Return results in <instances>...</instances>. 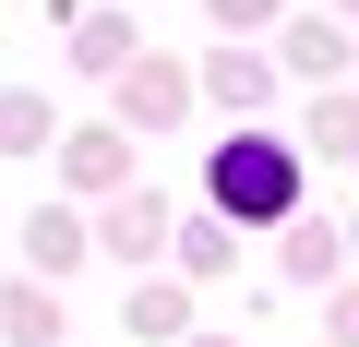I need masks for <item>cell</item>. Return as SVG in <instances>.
Returning a JSON list of instances; mask_svg holds the SVG:
<instances>
[{
    "mask_svg": "<svg viewBox=\"0 0 359 347\" xmlns=\"http://www.w3.org/2000/svg\"><path fill=\"white\" fill-rule=\"evenodd\" d=\"M204 204L240 216V228H287V216H299V144L264 132V120H240V132L204 156Z\"/></svg>",
    "mask_w": 359,
    "mask_h": 347,
    "instance_id": "obj_1",
    "label": "cell"
},
{
    "mask_svg": "<svg viewBox=\"0 0 359 347\" xmlns=\"http://www.w3.org/2000/svg\"><path fill=\"white\" fill-rule=\"evenodd\" d=\"M108 84H120V132H180L192 120V60H144L132 48Z\"/></svg>",
    "mask_w": 359,
    "mask_h": 347,
    "instance_id": "obj_2",
    "label": "cell"
},
{
    "mask_svg": "<svg viewBox=\"0 0 359 347\" xmlns=\"http://www.w3.org/2000/svg\"><path fill=\"white\" fill-rule=\"evenodd\" d=\"M168 228H180V204L144 180V192H120V204L96 216V252H108V264H156V252H168Z\"/></svg>",
    "mask_w": 359,
    "mask_h": 347,
    "instance_id": "obj_3",
    "label": "cell"
},
{
    "mask_svg": "<svg viewBox=\"0 0 359 347\" xmlns=\"http://www.w3.org/2000/svg\"><path fill=\"white\" fill-rule=\"evenodd\" d=\"M192 96H216V108H264V96H276V60L228 36V48H204V60H192Z\"/></svg>",
    "mask_w": 359,
    "mask_h": 347,
    "instance_id": "obj_4",
    "label": "cell"
},
{
    "mask_svg": "<svg viewBox=\"0 0 359 347\" xmlns=\"http://www.w3.org/2000/svg\"><path fill=\"white\" fill-rule=\"evenodd\" d=\"M276 72H299V84H347V25H335V13H299V25L276 36Z\"/></svg>",
    "mask_w": 359,
    "mask_h": 347,
    "instance_id": "obj_5",
    "label": "cell"
},
{
    "mask_svg": "<svg viewBox=\"0 0 359 347\" xmlns=\"http://www.w3.org/2000/svg\"><path fill=\"white\" fill-rule=\"evenodd\" d=\"M60 180H72V192H120V180H132V132H120V120L72 132V144H60Z\"/></svg>",
    "mask_w": 359,
    "mask_h": 347,
    "instance_id": "obj_6",
    "label": "cell"
},
{
    "mask_svg": "<svg viewBox=\"0 0 359 347\" xmlns=\"http://www.w3.org/2000/svg\"><path fill=\"white\" fill-rule=\"evenodd\" d=\"M120 335H132V347H180V335H192V287H168V275H144V287L120 299Z\"/></svg>",
    "mask_w": 359,
    "mask_h": 347,
    "instance_id": "obj_7",
    "label": "cell"
},
{
    "mask_svg": "<svg viewBox=\"0 0 359 347\" xmlns=\"http://www.w3.org/2000/svg\"><path fill=\"white\" fill-rule=\"evenodd\" d=\"M84 252H96V228H84V216H60V204H36V216H25V275H48V287H60Z\"/></svg>",
    "mask_w": 359,
    "mask_h": 347,
    "instance_id": "obj_8",
    "label": "cell"
},
{
    "mask_svg": "<svg viewBox=\"0 0 359 347\" xmlns=\"http://www.w3.org/2000/svg\"><path fill=\"white\" fill-rule=\"evenodd\" d=\"M299 156H323V168L359 156V96H347V84H311V108H299Z\"/></svg>",
    "mask_w": 359,
    "mask_h": 347,
    "instance_id": "obj_9",
    "label": "cell"
},
{
    "mask_svg": "<svg viewBox=\"0 0 359 347\" xmlns=\"http://www.w3.org/2000/svg\"><path fill=\"white\" fill-rule=\"evenodd\" d=\"M0 335H13V347H60V287L48 275H13V287H0Z\"/></svg>",
    "mask_w": 359,
    "mask_h": 347,
    "instance_id": "obj_10",
    "label": "cell"
},
{
    "mask_svg": "<svg viewBox=\"0 0 359 347\" xmlns=\"http://www.w3.org/2000/svg\"><path fill=\"white\" fill-rule=\"evenodd\" d=\"M48 132H60V120H48L36 84H0V156H48Z\"/></svg>",
    "mask_w": 359,
    "mask_h": 347,
    "instance_id": "obj_11",
    "label": "cell"
},
{
    "mask_svg": "<svg viewBox=\"0 0 359 347\" xmlns=\"http://www.w3.org/2000/svg\"><path fill=\"white\" fill-rule=\"evenodd\" d=\"M60 25H72V60L84 72H120L132 60V13H60Z\"/></svg>",
    "mask_w": 359,
    "mask_h": 347,
    "instance_id": "obj_12",
    "label": "cell"
},
{
    "mask_svg": "<svg viewBox=\"0 0 359 347\" xmlns=\"http://www.w3.org/2000/svg\"><path fill=\"white\" fill-rule=\"evenodd\" d=\"M335 252H347V240H335L323 216H287V240H276V264H287L299 287H323V275H335Z\"/></svg>",
    "mask_w": 359,
    "mask_h": 347,
    "instance_id": "obj_13",
    "label": "cell"
},
{
    "mask_svg": "<svg viewBox=\"0 0 359 347\" xmlns=\"http://www.w3.org/2000/svg\"><path fill=\"white\" fill-rule=\"evenodd\" d=\"M168 240H180V264H192V275H228V264H240L228 228H168Z\"/></svg>",
    "mask_w": 359,
    "mask_h": 347,
    "instance_id": "obj_14",
    "label": "cell"
},
{
    "mask_svg": "<svg viewBox=\"0 0 359 347\" xmlns=\"http://www.w3.org/2000/svg\"><path fill=\"white\" fill-rule=\"evenodd\" d=\"M276 13H287V0H204V25H228V36L240 25H276Z\"/></svg>",
    "mask_w": 359,
    "mask_h": 347,
    "instance_id": "obj_15",
    "label": "cell"
},
{
    "mask_svg": "<svg viewBox=\"0 0 359 347\" xmlns=\"http://www.w3.org/2000/svg\"><path fill=\"white\" fill-rule=\"evenodd\" d=\"M323 335H335V347H359V287H335V299H323Z\"/></svg>",
    "mask_w": 359,
    "mask_h": 347,
    "instance_id": "obj_16",
    "label": "cell"
},
{
    "mask_svg": "<svg viewBox=\"0 0 359 347\" xmlns=\"http://www.w3.org/2000/svg\"><path fill=\"white\" fill-rule=\"evenodd\" d=\"M180 347H240V335H180Z\"/></svg>",
    "mask_w": 359,
    "mask_h": 347,
    "instance_id": "obj_17",
    "label": "cell"
},
{
    "mask_svg": "<svg viewBox=\"0 0 359 347\" xmlns=\"http://www.w3.org/2000/svg\"><path fill=\"white\" fill-rule=\"evenodd\" d=\"M335 240H347V252H359V216H347V228H335Z\"/></svg>",
    "mask_w": 359,
    "mask_h": 347,
    "instance_id": "obj_18",
    "label": "cell"
},
{
    "mask_svg": "<svg viewBox=\"0 0 359 347\" xmlns=\"http://www.w3.org/2000/svg\"><path fill=\"white\" fill-rule=\"evenodd\" d=\"M335 13H359V0H335Z\"/></svg>",
    "mask_w": 359,
    "mask_h": 347,
    "instance_id": "obj_19",
    "label": "cell"
}]
</instances>
